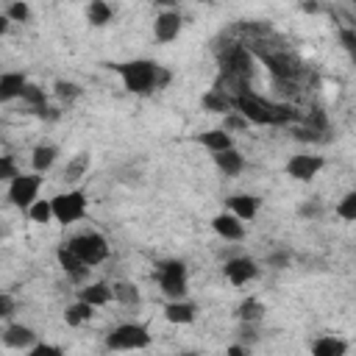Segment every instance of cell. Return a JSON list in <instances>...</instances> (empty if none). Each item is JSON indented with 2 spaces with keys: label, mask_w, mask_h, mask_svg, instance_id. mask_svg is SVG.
<instances>
[{
  "label": "cell",
  "mask_w": 356,
  "mask_h": 356,
  "mask_svg": "<svg viewBox=\"0 0 356 356\" xmlns=\"http://www.w3.org/2000/svg\"><path fill=\"white\" fill-rule=\"evenodd\" d=\"M39 186H42V172H17L8 181V200L17 209H28L36 200Z\"/></svg>",
  "instance_id": "cell-8"
},
{
  "label": "cell",
  "mask_w": 356,
  "mask_h": 356,
  "mask_svg": "<svg viewBox=\"0 0 356 356\" xmlns=\"http://www.w3.org/2000/svg\"><path fill=\"white\" fill-rule=\"evenodd\" d=\"M86 267H95V264H100V261H106L108 259V242H106V236L103 234H97V231H86V234H75L70 242H64Z\"/></svg>",
  "instance_id": "cell-3"
},
{
  "label": "cell",
  "mask_w": 356,
  "mask_h": 356,
  "mask_svg": "<svg viewBox=\"0 0 356 356\" xmlns=\"http://www.w3.org/2000/svg\"><path fill=\"white\" fill-rule=\"evenodd\" d=\"M28 217H31L33 222H50V220H53V206H50V200H33V203L28 206Z\"/></svg>",
  "instance_id": "cell-31"
},
{
  "label": "cell",
  "mask_w": 356,
  "mask_h": 356,
  "mask_svg": "<svg viewBox=\"0 0 356 356\" xmlns=\"http://www.w3.org/2000/svg\"><path fill=\"white\" fill-rule=\"evenodd\" d=\"M181 33V14L178 11H161L159 17H156V22H153V36L161 42V44H167V42H172L175 36Z\"/></svg>",
  "instance_id": "cell-12"
},
{
  "label": "cell",
  "mask_w": 356,
  "mask_h": 356,
  "mask_svg": "<svg viewBox=\"0 0 356 356\" xmlns=\"http://www.w3.org/2000/svg\"><path fill=\"white\" fill-rule=\"evenodd\" d=\"M25 83H28V78H25L22 72H3V75H0V103L17 100Z\"/></svg>",
  "instance_id": "cell-19"
},
{
  "label": "cell",
  "mask_w": 356,
  "mask_h": 356,
  "mask_svg": "<svg viewBox=\"0 0 356 356\" xmlns=\"http://www.w3.org/2000/svg\"><path fill=\"white\" fill-rule=\"evenodd\" d=\"M111 298H117L122 306H139V303H142L139 286L131 284V281H117V284L111 286Z\"/></svg>",
  "instance_id": "cell-28"
},
{
  "label": "cell",
  "mask_w": 356,
  "mask_h": 356,
  "mask_svg": "<svg viewBox=\"0 0 356 356\" xmlns=\"http://www.w3.org/2000/svg\"><path fill=\"white\" fill-rule=\"evenodd\" d=\"M323 167H325V159L323 156H312V153H298V156H292L286 161V172L295 181H312Z\"/></svg>",
  "instance_id": "cell-10"
},
{
  "label": "cell",
  "mask_w": 356,
  "mask_h": 356,
  "mask_svg": "<svg viewBox=\"0 0 356 356\" xmlns=\"http://www.w3.org/2000/svg\"><path fill=\"white\" fill-rule=\"evenodd\" d=\"M56 156H58V147L56 145H36L33 153H31L33 172H47L56 164Z\"/></svg>",
  "instance_id": "cell-22"
},
{
  "label": "cell",
  "mask_w": 356,
  "mask_h": 356,
  "mask_svg": "<svg viewBox=\"0 0 356 356\" xmlns=\"http://www.w3.org/2000/svg\"><path fill=\"white\" fill-rule=\"evenodd\" d=\"M153 3H156V6H178L181 0H153Z\"/></svg>",
  "instance_id": "cell-47"
},
{
  "label": "cell",
  "mask_w": 356,
  "mask_h": 356,
  "mask_svg": "<svg viewBox=\"0 0 356 356\" xmlns=\"http://www.w3.org/2000/svg\"><path fill=\"white\" fill-rule=\"evenodd\" d=\"M345 350H348V342L337 339V337H320L312 342L314 356H345Z\"/></svg>",
  "instance_id": "cell-25"
},
{
  "label": "cell",
  "mask_w": 356,
  "mask_h": 356,
  "mask_svg": "<svg viewBox=\"0 0 356 356\" xmlns=\"http://www.w3.org/2000/svg\"><path fill=\"white\" fill-rule=\"evenodd\" d=\"M86 170H89V156H86V153H78V156L64 167V175H61V178H64L67 184H78Z\"/></svg>",
  "instance_id": "cell-30"
},
{
  "label": "cell",
  "mask_w": 356,
  "mask_h": 356,
  "mask_svg": "<svg viewBox=\"0 0 356 356\" xmlns=\"http://www.w3.org/2000/svg\"><path fill=\"white\" fill-rule=\"evenodd\" d=\"M236 314H239L242 323H259V320L264 317V306H261L259 298H245V300L239 303Z\"/></svg>",
  "instance_id": "cell-29"
},
{
  "label": "cell",
  "mask_w": 356,
  "mask_h": 356,
  "mask_svg": "<svg viewBox=\"0 0 356 356\" xmlns=\"http://www.w3.org/2000/svg\"><path fill=\"white\" fill-rule=\"evenodd\" d=\"M19 97L31 106V111H36V114L44 117V111H47V97H44V89H42V86H36V83H25L22 92H19Z\"/></svg>",
  "instance_id": "cell-27"
},
{
  "label": "cell",
  "mask_w": 356,
  "mask_h": 356,
  "mask_svg": "<svg viewBox=\"0 0 356 356\" xmlns=\"http://www.w3.org/2000/svg\"><path fill=\"white\" fill-rule=\"evenodd\" d=\"M33 342H36L33 328H28V325H22V323H14V325H8V328L3 331V345H6V348L28 350Z\"/></svg>",
  "instance_id": "cell-14"
},
{
  "label": "cell",
  "mask_w": 356,
  "mask_h": 356,
  "mask_svg": "<svg viewBox=\"0 0 356 356\" xmlns=\"http://www.w3.org/2000/svg\"><path fill=\"white\" fill-rule=\"evenodd\" d=\"M214 164H217V170H220L222 175H239V172L245 170V159H242V153L234 150V147H225V150L214 153Z\"/></svg>",
  "instance_id": "cell-16"
},
{
  "label": "cell",
  "mask_w": 356,
  "mask_h": 356,
  "mask_svg": "<svg viewBox=\"0 0 356 356\" xmlns=\"http://www.w3.org/2000/svg\"><path fill=\"white\" fill-rule=\"evenodd\" d=\"M50 206H53V217L61 225H70V222H78L86 217V195L81 189H67V192L56 195L50 200Z\"/></svg>",
  "instance_id": "cell-6"
},
{
  "label": "cell",
  "mask_w": 356,
  "mask_h": 356,
  "mask_svg": "<svg viewBox=\"0 0 356 356\" xmlns=\"http://www.w3.org/2000/svg\"><path fill=\"white\" fill-rule=\"evenodd\" d=\"M56 259H58V267H61L70 278H75V281H81V278L86 275V270H89V267H86V264H83V261H81V259H78L67 245H58Z\"/></svg>",
  "instance_id": "cell-15"
},
{
  "label": "cell",
  "mask_w": 356,
  "mask_h": 356,
  "mask_svg": "<svg viewBox=\"0 0 356 356\" xmlns=\"http://www.w3.org/2000/svg\"><path fill=\"white\" fill-rule=\"evenodd\" d=\"M337 217H342L345 222L356 220V192H348L339 203H337Z\"/></svg>",
  "instance_id": "cell-32"
},
{
  "label": "cell",
  "mask_w": 356,
  "mask_h": 356,
  "mask_svg": "<svg viewBox=\"0 0 356 356\" xmlns=\"http://www.w3.org/2000/svg\"><path fill=\"white\" fill-rule=\"evenodd\" d=\"M211 228L222 239H231V242H239L245 236V222L236 214H217V217H211Z\"/></svg>",
  "instance_id": "cell-13"
},
{
  "label": "cell",
  "mask_w": 356,
  "mask_h": 356,
  "mask_svg": "<svg viewBox=\"0 0 356 356\" xmlns=\"http://www.w3.org/2000/svg\"><path fill=\"white\" fill-rule=\"evenodd\" d=\"M231 108H234L236 114H242V117H245L248 122H253V125H273L270 103L261 100V97H256L253 92H248V86L239 89L236 95H231Z\"/></svg>",
  "instance_id": "cell-4"
},
{
  "label": "cell",
  "mask_w": 356,
  "mask_h": 356,
  "mask_svg": "<svg viewBox=\"0 0 356 356\" xmlns=\"http://www.w3.org/2000/svg\"><path fill=\"white\" fill-rule=\"evenodd\" d=\"M306 128H312V131L323 134V131L328 128V122H325V114H323V111H314V114H309V117H306Z\"/></svg>",
  "instance_id": "cell-39"
},
{
  "label": "cell",
  "mask_w": 356,
  "mask_h": 356,
  "mask_svg": "<svg viewBox=\"0 0 356 356\" xmlns=\"http://www.w3.org/2000/svg\"><path fill=\"white\" fill-rule=\"evenodd\" d=\"M300 214H303V217H317V214H320V203H317V200L303 203V206H300Z\"/></svg>",
  "instance_id": "cell-42"
},
{
  "label": "cell",
  "mask_w": 356,
  "mask_h": 356,
  "mask_svg": "<svg viewBox=\"0 0 356 356\" xmlns=\"http://www.w3.org/2000/svg\"><path fill=\"white\" fill-rule=\"evenodd\" d=\"M222 275L234 284V286H245L248 281H253L259 275V264L250 259V256H236V259H228L222 264Z\"/></svg>",
  "instance_id": "cell-9"
},
{
  "label": "cell",
  "mask_w": 356,
  "mask_h": 356,
  "mask_svg": "<svg viewBox=\"0 0 356 356\" xmlns=\"http://www.w3.org/2000/svg\"><path fill=\"white\" fill-rule=\"evenodd\" d=\"M200 3H214V0H200Z\"/></svg>",
  "instance_id": "cell-48"
},
{
  "label": "cell",
  "mask_w": 356,
  "mask_h": 356,
  "mask_svg": "<svg viewBox=\"0 0 356 356\" xmlns=\"http://www.w3.org/2000/svg\"><path fill=\"white\" fill-rule=\"evenodd\" d=\"M195 139H197L203 147H209L211 153H220V150H225V147H234L231 134H228L225 128H211V131H203V134H197Z\"/></svg>",
  "instance_id": "cell-20"
},
{
  "label": "cell",
  "mask_w": 356,
  "mask_h": 356,
  "mask_svg": "<svg viewBox=\"0 0 356 356\" xmlns=\"http://www.w3.org/2000/svg\"><path fill=\"white\" fill-rule=\"evenodd\" d=\"M200 103H203V108L206 111H214V114H228L231 111V95H225L222 89H209L203 97H200Z\"/></svg>",
  "instance_id": "cell-24"
},
{
  "label": "cell",
  "mask_w": 356,
  "mask_h": 356,
  "mask_svg": "<svg viewBox=\"0 0 356 356\" xmlns=\"http://www.w3.org/2000/svg\"><path fill=\"white\" fill-rule=\"evenodd\" d=\"M228 209H231V214H236L242 222H248V220H253L256 211H259V197H253V195H231V197H228Z\"/></svg>",
  "instance_id": "cell-17"
},
{
  "label": "cell",
  "mask_w": 356,
  "mask_h": 356,
  "mask_svg": "<svg viewBox=\"0 0 356 356\" xmlns=\"http://www.w3.org/2000/svg\"><path fill=\"white\" fill-rule=\"evenodd\" d=\"M92 314H95V306L78 298L75 303H70V306H67V312H64V323L75 328V325H83V323H89V320H92Z\"/></svg>",
  "instance_id": "cell-23"
},
{
  "label": "cell",
  "mask_w": 356,
  "mask_h": 356,
  "mask_svg": "<svg viewBox=\"0 0 356 356\" xmlns=\"http://www.w3.org/2000/svg\"><path fill=\"white\" fill-rule=\"evenodd\" d=\"M295 136H298L300 142H314V139H320L317 131H312V128H295Z\"/></svg>",
  "instance_id": "cell-41"
},
{
  "label": "cell",
  "mask_w": 356,
  "mask_h": 356,
  "mask_svg": "<svg viewBox=\"0 0 356 356\" xmlns=\"http://www.w3.org/2000/svg\"><path fill=\"white\" fill-rule=\"evenodd\" d=\"M156 278H159L161 292H164L170 300L186 295V264H184V261H178V259L161 261L159 270H156Z\"/></svg>",
  "instance_id": "cell-7"
},
{
  "label": "cell",
  "mask_w": 356,
  "mask_h": 356,
  "mask_svg": "<svg viewBox=\"0 0 356 356\" xmlns=\"http://www.w3.org/2000/svg\"><path fill=\"white\" fill-rule=\"evenodd\" d=\"M28 350H31V356H61V353H64L58 345H47V342H42V345L33 342Z\"/></svg>",
  "instance_id": "cell-36"
},
{
  "label": "cell",
  "mask_w": 356,
  "mask_h": 356,
  "mask_svg": "<svg viewBox=\"0 0 356 356\" xmlns=\"http://www.w3.org/2000/svg\"><path fill=\"white\" fill-rule=\"evenodd\" d=\"M164 317L170 323H175V325H189V323H195V306L181 300V298H175V300H170L164 306Z\"/></svg>",
  "instance_id": "cell-18"
},
{
  "label": "cell",
  "mask_w": 356,
  "mask_h": 356,
  "mask_svg": "<svg viewBox=\"0 0 356 356\" xmlns=\"http://www.w3.org/2000/svg\"><path fill=\"white\" fill-rule=\"evenodd\" d=\"M261 61L267 64V70L273 72L275 81H295V75L300 72L298 61L286 50H281V53H261Z\"/></svg>",
  "instance_id": "cell-11"
},
{
  "label": "cell",
  "mask_w": 356,
  "mask_h": 356,
  "mask_svg": "<svg viewBox=\"0 0 356 356\" xmlns=\"http://www.w3.org/2000/svg\"><path fill=\"white\" fill-rule=\"evenodd\" d=\"M248 353V348H242V345H231L228 348V356H245Z\"/></svg>",
  "instance_id": "cell-44"
},
{
  "label": "cell",
  "mask_w": 356,
  "mask_h": 356,
  "mask_svg": "<svg viewBox=\"0 0 356 356\" xmlns=\"http://www.w3.org/2000/svg\"><path fill=\"white\" fill-rule=\"evenodd\" d=\"M8 25H11V19H8V17H3V14H0V36H3V33H6V31H8Z\"/></svg>",
  "instance_id": "cell-46"
},
{
  "label": "cell",
  "mask_w": 356,
  "mask_h": 356,
  "mask_svg": "<svg viewBox=\"0 0 356 356\" xmlns=\"http://www.w3.org/2000/svg\"><path fill=\"white\" fill-rule=\"evenodd\" d=\"M111 67L120 72L122 86L131 95H150L156 89V70H159V64H153L150 58H134V61L111 64Z\"/></svg>",
  "instance_id": "cell-1"
},
{
  "label": "cell",
  "mask_w": 356,
  "mask_h": 356,
  "mask_svg": "<svg viewBox=\"0 0 356 356\" xmlns=\"http://www.w3.org/2000/svg\"><path fill=\"white\" fill-rule=\"evenodd\" d=\"M111 17H114V11H111V6H108L106 0H89V6H86V19H89V25L103 28V25L111 22Z\"/></svg>",
  "instance_id": "cell-26"
},
{
  "label": "cell",
  "mask_w": 356,
  "mask_h": 356,
  "mask_svg": "<svg viewBox=\"0 0 356 356\" xmlns=\"http://www.w3.org/2000/svg\"><path fill=\"white\" fill-rule=\"evenodd\" d=\"M17 172H19V170H17L14 159H11V156H0V181H11Z\"/></svg>",
  "instance_id": "cell-37"
},
{
  "label": "cell",
  "mask_w": 356,
  "mask_h": 356,
  "mask_svg": "<svg viewBox=\"0 0 356 356\" xmlns=\"http://www.w3.org/2000/svg\"><path fill=\"white\" fill-rule=\"evenodd\" d=\"M339 42H342V47H345L348 53H353V50H356V31H353V28H342V31H339Z\"/></svg>",
  "instance_id": "cell-40"
},
{
  "label": "cell",
  "mask_w": 356,
  "mask_h": 356,
  "mask_svg": "<svg viewBox=\"0 0 356 356\" xmlns=\"http://www.w3.org/2000/svg\"><path fill=\"white\" fill-rule=\"evenodd\" d=\"M11 22H28V17H31V8H28V3L25 0H17V3H11L8 6V14H6Z\"/></svg>",
  "instance_id": "cell-33"
},
{
  "label": "cell",
  "mask_w": 356,
  "mask_h": 356,
  "mask_svg": "<svg viewBox=\"0 0 356 356\" xmlns=\"http://www.w3.org/2000/svg\"><path fill=\"white\" fill-rule=\"evenodd\" d=\"M222 128H225V131H245V128H248V120H245L242 114H231V111H228L225 120H222Z\"/></svg>",
  "instance_id": "cell-35"
},
{
  "label": "cell",
  "mask_w": 356,
  "mask_h": 356,
  "mask_svg": "<svg viewBox=\"0 0 356 356\" xmlns=\"http://www.w3.org/2000/svg\"><path fill=\"white\" fill-rule=\"evenodd\" d=\"M150 345V334L142 323H122L106 337V348L111 350H142Z\"/></svg>",
  "instance_id": "cell-5"
},
{
  "label": "cell",
  "mask_w": 356,
  "mask_h": 356,
  "mask_svg": "<svg viewBox=\"0 0 356 356\" xmlns=\"http://www.w3.org/2000/svg\"><path fill=\"white\" fill-rule=\"evenodd\" d=\"M11 312H14V298L11 295H0V317H6Z\"/></svg>",
  "instance_id": "cell-43"
},
{
  "label": "cell",
  "mask_w": 356,
  "mask_h": 356,
  "mask_svg": "<svg viewBox=\"0 0 356 356\" xmlns=\"http://www.w3.org/2000/svg\"><path fill=\"white\" fill-rule=\"evenodd\" d=\"M300 8H303V11H312V14H314V11H317V3H314V0H303V3H300Z\"/></svg>",
  "instance_id": "cell-45"
},
{
  "label": "cell",
  "mask_w": 356,
  "mask_h": 356,
  "mask_svg": "<svg viewBox=\"0 0 356 356\" xmlns=\"http://www.w3.org/2000/svg\"><path fill=\"white\" fill-rule=\"evenodd\" d=\"M220 67H222V78L231 81L239 89H245V81L253 72V56L245 44H228L225 53L220 56Z\"/></svg>",
  "instance_id": "cell-2"
},
{
  "label": "cell",
  "mask_w": 356,
  "mask_h": 356,
  "mask_svg": "<svg viewBox=\"0 0 356 356\" xmlns=\"http://www.w3.org/2000/svg\"><path fill=\"white\" fill-rule=\"evenodd\" d=\"M267 267H273V270H284V267H289V253H286V250H275V253H270V256H267Z\"/></svg>",
  "instance_id": "cell-38"
},
{
  "label": "cell",
  "mask_w": 356,
  "mask_h": 356,
  "mask_svg": "<svg viewBox=\"0 0 356 356\" xmlns=\"http://www.w3.org/2000/svg\"><path fill=\"white\" fill-rule=\"evenodd\" d=\"M81 300L92 303V306H106L111 300V286L106 281H95V284H86L81 292H78Z\"/></svg>",
  "instance_id": "cell-21"
},
{
  "label": "cell",
  "mask_w": 356,
  "mask_h": 356,
  "mask_svg": "<svg viewBox=\"0 0 356 356\" xmlns=\"http://www.w3.org/2000/svg\"><path fill=\"white\" fill-rule=\"evenodd\" d=\"M56 95L61 97V100H75L78 95H81V86L78 83H72V81H56Z\"/></svg>",
  "instance_id": "cell-34"
}]
</instances>
